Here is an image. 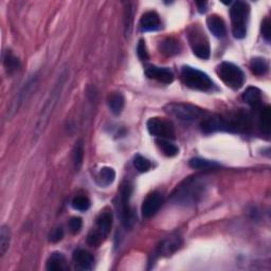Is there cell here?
Wrapping results in <instances>:
<instances>
[{"instance_id":"obj_1","label":"cell","mask_w":271,"mask_h":271,"mask_svg":"<svg viewBox=\"0 0 271 271\" xmlns=\"http://www.w3.org/2000/svg\"><path fill=\"white\" fill-rule=\"evenodd\" d=\"M67 77H68V73L66 71H64L63 73H60V76H59L57 82L55 83L53 89L51 90L50 94H49L48 98L46 100V102L42 108V112L39 116L38 123H36L35 137H40V136L44 132L45 128L47 127L49 121H50V117L53 113L54 108L57 105V102H58L59 97L61 95V92H63L64 86H65L66 81H67Z\"/></svg>"},{"instance_id":"obj_2","label":"cell","mask_w":271,"mask_h":271,"mask_svg":"<svg viewBox=\"0 0 271 271\" xmlns=\"http://www.w3.org/2000/svg\"><path fill=\"white\" fill-rule=\"evenodd\" d=\"M250 7L245 2H235L230 9L232 33L235 39H244L247 34Z\"/></svg>"},{"instance_id":"obj_3","label":"cell","mask_w":271,"mask_h":271,"mask_svg":"<svg viewBox=\"0 0 271 271\" xmlns=\"http://www.w3.org/2000/svg\"><path fill=\"white\" fill-rule=\"evenodd\" d=\"M181 80L187 87L194 90L209 91L214 86L212 80L209 78L207 73L190 66H184L182 68Z\"/></svg>"},{"instance_id":"obj_4","label":"cell","mask_w":271,"mask_h":271,"mask_svg":"<svg viewBox=\"0 0 271 271\" xmlns=\"http://www.w3.org/2000/svg\"><path fill=\"white\" fill-rule=\"evenodd\" d=\"M113 213L104 211L97 216L95 226L91 229L87 236V243L92 247H98L107 239L113 227Z\"/></svg>"},{"instance_id":"obj_5","label":"cell","mask_w":271,"mask_h":271,"mask_svg":"<svg viewBox=\"0 0 271 271\" xmlns=\"http://www.w3.org/2000/svg\"><path fill=\"white\" fill-rule=\"evenodd\" d=\"M219 130L248 132L252 127L251 117L245 112H236L225 117H218Z\"/></svg>"},{"instance_id":"obj_6","label":"cell","mask_w":271,"mask_h":271,"mask_svg":"<svg viewBox=\"0 0 271 271\" xmlns=\"http://www.w3.org/2000/svg\"><path fill=\"white\" fill-rule=\"evenodd\" d=\"M217 75L228 87L234 90L240 89L245 82L243 70L233 63H229V61H223L217 67Z\"/></svg>"},{"instance_id":"obj_7","label":"cell","mask_w":271,"mask_h":271,"mask_svg":"<svg viewBox=\"0 0 271 271\" xmlns=\"http://www.w3.org/2000/svg\"><path fill=\"white\" fill-rule=\"evenodd\" d=\"M132 192L131 184L127 181L123 182L120 189V215L122 219V224L126 229H130L134 224V214L132 213L130 207V196Z\"/></svg>"},{"instance_id":"obj_8","label":"cell","mask_w":271,"mask_h":271,"mask_svg":"<svg viewBox=\"0 0 271 271\" xmlns=\"http://www.w3.org/2000/svg\"><path fill=\"white\" fill-rule=\"evenodd\" d=\"M188 38L193 50V53L201 59H208L210 57V45L205 32L199 27H192L188 32Z\"/></svg>"},{"instance_id":"obj_9","label":"cell","mask_w":271,"mask_h":271,"mask_svg":"<svg viewBox=\"0 0 271 271\" xmlns=\"http://www.w3.org/2000/svg\"><path fill=\"white\" fill-rule=\"evenodd\" d=\"M166 113L174 116L181 121H194L197 119H204L205 112L199 107L184 104V103H172L165 107Z\"/></svg>"},{"instance_id":"obj_10","label":"cell","mask_w":271,"mask_h":271,"mask_svg":"<svg viewBox=\"0 0 271 271\" xmlns=\"http://www.w3.org/2000/svg\"><path fill=\"white\" fill-rule=\"evenodd\" d=\"M202 186L198 180L196 179H188L186 180L179 189H177V193L175 194V198L177 202L189 205L196 202L197 198L201 195Z\"/></svg>"},{"instance_id":"obj_11","label":"cell","mask_w":271,"mask_h":271,"mask_svg":"<svg viewBox=\"0 0 271 271\" xmlns=\"http://www.w3.org/2000/svg\"><path fill=\"white\" fill-rule=\"evenodd\" d=\"M146 126L149 132L157 138L167 140L175 139V129L170 121L160 118H151L147 121Z\"/></svg>"},{"instance_id":"obj_12","label":"cell","mask_w":271,"mask_h":271,"mask_svg":"<svg viewBox=\"0 0 271 271\" xmlns=\"http://www.w3.org/2000/svg\"><path fill=\"white\" fill-rule=\"evenodd\" d=\"M36 86H38V77L33 76L32 78H30L27 81L26 84L23 85V87L17 93L15 100H13V102H12L10 110H9L10 116H13L14 114H16V112H18V109L20 108V106L28 100L29 96L35 90Z\"/></svg>"},{"instance_id":"obj_13","label":"cell","mask_w":271,"mask_h":271,"mask_svg":"<svg viewBox=\"0 0 271 271\" xmlns=\"http://www.w3.org/2000/svg\"><path fill=\"white\" fill-rule=\"evenodd\" d=\"M163 195L159 192H153L146 196L141 208L142 216L144 218H150L155 215L161 206L163 205Z\"/></svg>"},{"instance_id":"obj_14","label":"cell","mask_w":271,"mask_h":271,"mask_svg":"<svg viewBox=\"0 0 271 271\" xmlns=\"http://www.w3.org/2000/svg\"><path fill=\"white\" fill-rule=\"evenodd\" d=\"M145 75L149 79L158 81L163 84H171L174 81V73L166 67H157V66H147L145 68Z\"/></svg>"},{"instance_id":"obj_15","label":"cell","mask_w":271,"mask_h":271,"mask_svg":"<svg viewBox=\"0 0 271 271\" xmlns=\"http://www.w3.org/2000/svg\"><path fill=\"white\" fill-rule=\"evenodd\" d=\"M182 245V240L180 236H168L163 240L161 243L158 245L156 249L157 256H168L176 252Z\"/></svg>"},{"instance_id":"obj_16","label":"cell","mask_w":271,"mask_h":271,"mask_svg":"<svg viewBox=\"0 0 271 271\" xmlns=\"http://www.w3.org/2000/svg\"><path fill=\"white\" fill-rule=\"evenodd\" d=\"M140 30L143 32L157 31L161 28V20L156 12L150 11L144 13L139 22Z\"/></svg>"},{"instance_id":"obj_17","label":"cell","mask_w":271,"mask_h":271,"mask_svg":"<svg viewBox=\"0 0 271 271\" xmlns=\"http://www.w3.org/2000/svg\"><path fill=\"white\" fill-rule=\"evenodd\" d=\"M73 262L82 270H91L94 265L93 255L84 249H77L73 252Z\"/></svg>"},{"instance_id":"obj_18","label":"cell","mask_w":271,"mask_h":271,"mask_svg":"<svg viewBox=\"0 0 271 271\" xmlns=\"http://www.w3.org/2000/svg\"><path fill=\"white\" fill-rule=\"evenodd\" d=\"M207 26L216 38H224L227 33L226 24L218 15H211L207 18Z\"/></svg>"},{"instance_id":"obj_19","label":"cell","mask_w":271,"mask_h":271,"mask_svg":"<svg viewBox=\"0 0 271 271\" xmlns=\"http://www.w3.org/2000/svg\"><path fill=\"white\" fill-rule=\"evenodd\" d=\"M47 270L50 271H64L67 270L68 265L66 257L63 253L60 252H54L50 255L47 261Z\"/></svg>"},{"instance_id":"obj_20","label":"cell","mask_w":271,"mask_h":271,"mask_svg":"<svg viewBox=\"0 0 271 271\" xmlns=\"http://www.w3.org/2000/svg\"><path fill=\"white\" fill-rule=\"evenodd\" d=\"M244 101L253 108H258L262 105V92L256 87H248L243 94Z\"/></svg>"},{"instance_id":"obj_21","label":"cell","mask_w":271,"mask_h":271,"mask_svg":"<svg viewBox=\"0 0 271 271\" xmlns=\"http://www.w3.org/2000/svg\"><path fill=\"white\" fill-rule=\"evenodd\" d=\"M107 103H108L110 110H112V113L116 116H119L122 113L123 108H124L125 98L122 93L114 92L108 96Z\"/></svg>"},{"instance_id":"obj_22","label":"cell","mask_w":271,"mask_h":271,"mask_svg":"<svg viewBox=\"0 0 271 271\" xmlns=\"http://www.w3.org/2000/svg\"><path fill=\"white\" fill-rule=\"evenodd\" d=\"M116 179V172L114 168L112 167H108V166H105V167H102L100 170V172L97 173V176H96V180H97V183L100 184L101 187H108L112 184Z\"/></svg>"},{"instance_id":"obj_23","label":"cell","mask_w":271,"mask_h":271,"mask_svg":"<svg viewBox=\"0 0 271 271\" xmlns=\"http://www.w3.org/2000/svg\"><path fill=\"white\" fill-rule=\"evenodd\" d=\"M258 127L265 134L270 133L271 129V108L266 106L261 109L260 116H258Z\"/></svg>"},{"instance_id":"obj_24","label":"cell","mask_w":271,"mask_h":271,"mask_svg":"<svg viewBox=\"0 0 271 271\" xmlns=\"http://www.w3.org/2000/svg\"><path fill=\"white\" fill-rule=\"evenodd\" d=\"M160 50L167 56H173L180 52V45L174 39H166L160 44Z\"/></svg>"},{"instance_id":"obj_25","label":"cell","mask_w":271,"mask_h":271,"mask_svg":"<svg viewBox=\"0 0 271 271\" xmlns=\"http://www.w3.org/2000/svg\"><path fill=\"white\" fill-rule=\"evenodd\" d=\"M189 164L192 168H195V170H214L220 166L215 161H211V160L199 158V157L191 159Z\"/></svg>"},{"instance_id":"obj_26","label":"cell","mask_w":271,"mask_h":271,"mask_svg":"<svg viewBox=\"0 0 271 271\" xmlns=\"http://www.w3.org/2000/svg\"><path fill=\"white\" fill-rule=\"evenodd\" d=\"M156 143H157V146L159 147V149L161 150V152L167 157H174V156L178 155V153H179L178 147L167 139L158 138L156 140Z\"/></svg>"},{"instance_id":"obj_27","label":"cell","mask_w":271,"mask_h":271,"mask_svg":"<svg viewBox=\"0 0 271 271\" xmlns=\"http://www.w3.org/2000/svg\"><path fill=\"white\" fill-rule=\"evenodd\" d=\"M250 70L255 76H264L268 71V63L262 57H254L250 61Z\"/></svg>"},{"instance_id":"obj_28","label":"cell","mask_w":271,"mask_h":271,"mask_svg":"<svg viewBox=\"0 0 271 271\" xmlns=\"http://www.w3.org/2000/svg\"><path fill=\"white\" fill-rule=\"evenodd\" d=\"M4 63L9 72V75H13V73L16 72L20 67V63H19L18 58L12 54L10 51L6 52L4 56Z\"/></svg>"},{"instance_id":"obj_29","label":"cell","mask_w":271,"mask_h":271,"mask_svg":"<svg viewBox=\"0 0 271 271\" xmlns=\"http://www.w3.org/2000/svg\"><path fill=\"white\" fill-rule=\"evenodd\" d=\"M11 242V231L9 227L3 226L2 231H0V254L5 255L7 250L10 247Z\"/></svg>"},{"instance_id":"obj_30","label":"cell","mask_w":271,"mask_h":271,"mask_svg":"<svg viewBox=\"0 0 271 271\" xmlns=\"http://www.w3.org/2000/svg\"><path fill=\"white\" fill-rule=\"evenodd\" d=\"M84 159V146L83 142L80 140L76 143L75 150H73V164H75L76 171H80L83 164Z\"/></svg>"},{"instance_id":"obj_31","label":"cell","mask_w":271,"mask_h":271,"mask_svg":"<svg viewBox=\"0 0 271 271\" xmlns=\"http://www.w3.org/2000/svg\"><path fill=\"white\" fill-rule=\"evenodd\" d=\"M71 206L73 209H75V210L84 212V211H87L90 208V200L87 196H84V195L77 196L73 198Z\"/></svg>"},{"instance_id":"obj_32","label":"cell","mask_w":271,"mask_h":271,"mask_svg":"<svg viewBox=\"0 0 271 271\" xmlns=\"http://www.w3.org/2000/svg\"><path fill=\"white\" fill-rule=\"evenodd\" d=\"M132 20H133L132 4L128 3L125 8V14H124V31L127 38L130 36L131 31H132Z\"/></svg>"},{"instance_id":"obj_33","label":"cell","mask_w":271,"mask_h":271,"mask_svg":"<svg viewBox=\"0 0 271 271\" xmlns=\"http://www.w3.org/2000/svg\"><path fill=\"white\" fill-rule=\"evenodd\" d=\"M133 166L136 167V170H138L140 173H146V172H149L152 168V162L143 156L137 155L133 159Z\"/></svg>"},{"instance_id":"obj_34","label":"cell","mask_w":271,"mask_h":271,"mask_svg":"<svg viewBox=\"0 0 271 271\" xmlns=\"http://www.w3.org/2000/svg\"><path fill=\"white\" fill-rule=\"evenodd\" d=\"M83 226V221L82 218L80 217H72L69 220V230L72 234H77L81 231Z\"/></svg>"},{"instance_id":"obj_35","label":"cell","mask_w":271,"mask_h":271,"mask_svg":"<svg viewBox=\"0 0 271 271\" xmlns=\"http://www.w3.org/2000/svg\"><path fill=\"white\" fill-rule=\"evenodd\" d=\"M137 54L141 60H147L150 58L149 52H147L146 45L143 40H141L137 46Z\"/></svg>"},{"instance_id":"obj_36","label":"cell","mask_w":271,"mask_h":271,"mask_svg":"<svg viewBox=\"0 0 271 271\" xmlns=\"http://www.w3.org/2000/svg\"><path fill=\"white\" fill-rule=\"evenodd\" d=\"M64 238V230L61 227L55 228L51 233H50V236H49V241L51 243H58Z\"/></svg>"},{"instance_id":"obj_37","label":"cell","mask_w":271,"mask_h":271,"mask_svg":"<svg viewBox=\"0 0 271 271\" xmlns=\"http://www.w3.org/2000/svg\"><path fill=\"white\" fill-rule=\"evenodd\" d=\"M262 35L263 38L265 39V41L267 43L270 42V36H271V23L270 20L268 18L264 19V21L262 22Z\"/></svg>"},{"instance_id":"obj_38","label":"cell","mask_w":271,"mask_h":271,"mask_svg":"<svg viewBox=\"0 0 271 271\" xmlns=\"http://www.w3.org/2000/svg\"><path fill=\"white\" fill-rule=\"evenodd\" d=\"M196 6H197V8H198L199 13H205V12L207 11V6H208V3H207V2L196 3Z\"/></svg>"}]
</instances>
